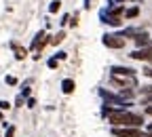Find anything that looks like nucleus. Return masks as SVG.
<instances>
[{"mask_svg":"<svg viewBox=\"0 0 152 137\" xmlns=\"http://www.w3.org/2000/svg\"><path fill=\"white\" fill-rule=\"evenodd\" d=\"M108 116V122L112 127H131V129H140L144 125V116L140 114H131L125 110H116V112H110Z\"/></svg>","mask_w":152,"mask_h":137,"instance_id":"1","label":"nucleus"},{"mask_svg":"<svg viewBox=\"0 0 152 137\" xmlns=\"http://www.w3.org/2000/svg\"><path fill=\"white\" fill-rule=\"evenodd\" d=\"M114 137H144L140 129H131V127H112Z\"/></svg>","mask_w":152,"mask_h":137,"instance_id":"2","label":"nucleus"},{"mask_svg":"<svg viewBox=\"0 0 152 137\" xmlns=\"http://www.w3.org/2000/svg\"><path fill=\"white\" fill-rule=\"evenodd\" d=\"M104 44L108 49H123L125 47V38L123 36H104Z\"/></svg>","mask_w":152,"mask_h":137,"instance_id":"3","label":"nucleus"},{"mask_svg":"<svg viewBox=\"0 0 152 137\" xmlns=\"http://www.w3.org/2000/svg\"><path fill=\"white\" fill-rule=\"evenodd\" d=\"M133 59H140V61H152V44H148V49H137L131 53Z\"/></svg>","mask_w":152,"mask_h":137,"instance_id":"4","label":"nucleus"},{"mask_svg":"<svg viewBox=\"0 0 152 137\" xmlns=\"http://www.w3.org/2000/svg\"><path fill=\"white\" fill-rule=\"evenodd\" d=\"M112 76H127V78H135V70H133V68H125V66H114V68H112Z\"/></svg>","mask_w":152,"mask_h":137,"instance_id":"5","label":"nucleus"},{"mask_svg":"<svg viewBox=\"0 0 152 137\" xmlns=\"http://www.w3.org/2000/svg\"><path fill=\"white\" fill-rule=\"evenodd\" d=\"M112 82L118 85V87H133L135 85V78H127V76H112Z\"/></svg>","mask_w":152,"mask_h":137,"instance_id":"6","label":"nucleus"},{"mask_svg":"<svg viewBox=\"0 0 152 137\" xmlns=\"http://www.w3.org/2000/svg\"><path fill=\"white\" fill-rule=\"evenodd\" d=\"M74 80H72V78H66V80L61 82V91L66 93V95H70V93H74Z\"/></svg>","mask_w":152,"mask_h":137,"instance_id":"7","label":"nucleus"},{"mask_svg":"<svg viewBox=\"0 0 152 137\" xmlns=\"http://www.w3.org/2000/svg\"><path fill=\"white\" fill-rule=\"evenodd\" d=\"M13 51H15V57H17V59H26V57H28V51L21 49L19 44H13Z\"/></svg>","mask_w":152,"mask_h":137,"instance_id":"8","label":"nucleus"},{"mask_svg":"<svg viewBox=\"0 0 152 137\" xmlns=\"http://www.w3.org/2000/svg\"><path fill=\"white\" fill-rule=\"evenodd\" d=\"M108 23H110V26H121V17H116V15L108 17Z\"/></svg>","mask_w":152,"mask_h":137,"instance_id":"9","label":"nucleus"},{"mask_svg":"<svg viewBox=\"0 0 152 137\" xmlns=\"http://www.w3.org/2000/svg\"><path fill=\"white\" fill-rule=\"evenodd\" d=\"M59 7H61V2H59V0H55V2H51L49 11H51V13H57V11H59Z\"/></svg>","mask_w":152,"mask_h":137,"instance_id":"10","label":"nucleus"},{"mask_svg":"<svg viewBox=\"0 0 152 137\" xmlns=\"http://www.w3.org/2000/svg\"><path fill=\"white\" fill-rule=\"evenodd\" d=\"M64 38H66V34H64V32H59V34H57V36L53 38V40H51V42H53V44H59V42L64 40Z\"/></svg>","mask_w":152,"mask_h":137,"instance_id":"11","label":"nucleus"},{"mask_svg":"<svg viewBox=\"0 0 152 137\" xmlns=\"http://www.w3.org/2000/svg\"><path fill=\"white\" fill-rule=\"evenodd\" d=\"M9 108H11V103H9V101L0 99V112H2V110H9Z\"/></svg>","mask_w":152,"mask_h":137,"instance_id":"12","label":"nucleus"},{"mask_svg":"<svg viewBox=\"0 0 152 137\" xmlns=\"http://www.w3.org/2000/svg\"><path fill=\"white\" fill-rule=\"evenodd\" d=\"M7 85L15 87V85H17V78H15V76H7Z\"/></svg>","mask_w":152,"mask_h":137,"instance_id":"13","label":"nucleus"},{"mask_svg":"<svg viewBox=\"0 0 152 137\" xmlns=\"http://www.w3.org/2000/svg\"><path fill=\"white\" fill-rule=\"evenodd\" d=\"M137 13H140L137 9H131V11H127V17H129V19H131V17H137Z\"/></svg>","mask_w":152,"mask_h":137,"instance_id":"14","label":"nucleus"},{"mask_svg":"<svg viewBox=\"0 0 152 137\" xmlns=\"http://www.w3.org/2000/svg\"><path fill=\"white\" fill-rule=\"evenodd\" d=\"M15 106H19V108H21V106H23V97H21V95H19V97H17V99H15Z\"/></svg>","mask_w":152,"mask_h":137,"instance_id":"15","label":"nucleus"},{"mask_svg":"<svg viewBox=\"0 0 152 137\" xmlns=\"http://www.w3.org/2000/svg\"><path fill=\"white\" fill-rule=\"evenodd\" d=\"M13 135H15V127H9V131H7L4 137H13Z\"/></svg>","mask_w":152,"mask_h":137,"instance_id":"16","label":"nucleus"},{"mask_svg":"<svg viewBox=\"0 0 152 137\" xmlns=\"http://www.w3.org/2000/svg\"><path fill=\"white\" fill-rule=\"evenodd\" d=\"M49 68L55 70V68H57V59H51V61H49Z\"/></svg>","mask_w":152,"mask_h":137,"instance_id":"17","label":"nucleus"},{"mask_svg":"<svg viewBox=\"0 0 152 137\" xmlns=\"http://www.w3.org/2000/svg\"><path fill=\"white\" fill-rule=\"evenodd\" d=\"M142 93H152V87L148 85V87H142Z\"/></svg>","mask_w":152,"mask_h":137,"instance_id":"18","label":"nucleus"},{"mask_svg":"<svg viewBox=\"0 0 152 137\" xmlns=\"http://www.w3.org/2000/svg\"><path fill=\"white\" fill-rule=\"evenodd\" d=\"M36 106V99H28V108H34Z\"/></svg>","mask_w":152,"mask_h":137,"instance_id":"19","label":"nucleus"},{"mask_svg":"<svg viewBox=\"0 0 152 137\" xmlns=\"http://www.w3.org/2000/svg\"><path fill=\"white\" fill-rule=\"evenodd\" d=\"M146 114H148V116H152V106H148V108H146Z\"/></svg>","mask_w":152,"mask_h":137,"instance_id":"20","label":"nucleus"},{"mask_svg":"<svg viewBox=\"0 0 152 137\" xmlns=\"http://www.w3.org/2000/svg\"><path fill=\"white\" fill-rule=\"evenodd\" d=\"M144 74H146V76H150V78H152V70H144Z\"/></svg>","mask_w":152,"mask_h":137,"instance_id":"21","label":"nucleus"},{"mask_svg":"<svg viewBox=\"0 0 152 137\" xmlns=\"http://www.w3.org/2000/svg\"><path fill=\"white\" fill-rule=\"evenodd\" d=\"M2 118H4V116H2V112H0V122H2Z\"/></svg>","mask_w":152,"mask_h":137,"instance_id":"22","label":"nucleus"}]
</instances>
